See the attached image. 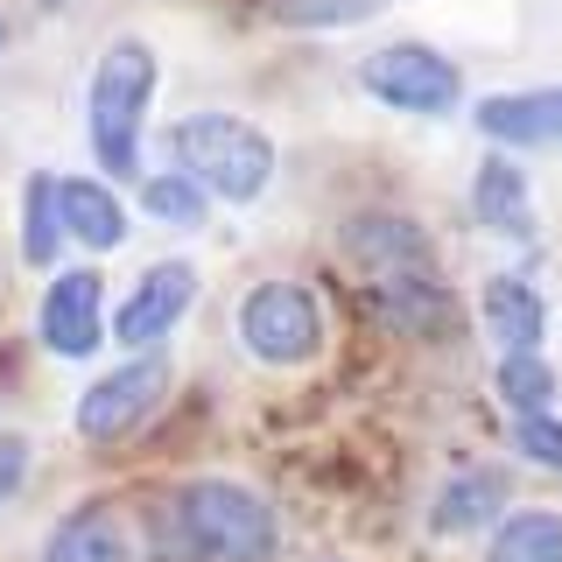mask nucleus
I'll return each instance as SVG.
<instances>
[{"label": "nucleus", "instance_id": "2", "mask_svg": "<svg viewBox=\"0 0 562 562\" xmlns=\"http://www.w3.org/2000/svg\"><path fill=\"white\" fill-rule=\"evenodd\" d=\"M169 520H176V535H183V555H198V562H274V549H281L274 506L239 479L176 485Z\"/></svg>", "mask_w": 562, "mask_h": 562}, {"label": "nucleus", "instance_id": "6", "mask_svg": "<svg viewBox=\"0 0 562 562\" xmlns=\"http://www.w3.org/2000/svg\"><path fill=\"white\" fill-rule=\"evenodd\" d=\"M169 380H176V366H169L162 345H155V351H127L113 373H99L78 394V436H85V443H120V436H134L140 422L169 401Z\"/></svg>", "mask_w": 562, "mask_h": 562}, {"label": "nucleus", "instance_id": "3", "mask_svg": "<svg viewBox=\"0 0 562 562\" xmlns=\"http://www.w3.org/2000/svg\"><path fill=\"white\" fill-rule=\"evenodd\" d=\"M169 155L218 204H254L274 183V140L239 113H183L169 127Z\"/></svg>", "mask_w": 562, "mask_h": 562}, {"label": "nucleus", "instance_id": "10", "mask_svg": "<svg viewBox=\"0 0 562 562\" xmlns=\"http://www.w3.org/2000/svg\"><path fill=\"white\" fill-rule=\"evenodd\" d=\"M471 127L492 148H562V85H535V92H492L471 105Z\"/></svg>", "mask_w": 562, "mask_h": 562}, {"label": "nucleus", "instance_id": "21", "mask_svg": "<svg viewBox=\"0 0 562 562\" xmlns=\"http://www.w3.org/2000/svg\"><path fill=\"white\" fill-rule=\"evenodd\" d=\"M514 450L527 457V464H541V471H562V422L549 408L514 415Z\"/></svg>", "mask_w": 562, "mask_h": 562}, {"label": "nucleus", "instance_id": "9", "mask_svg": "<svg viewBox=\"0 0 562 562\" xmlns=\"http://www.w3.org/2000/svg\"><path fill=\"white\" fill-rule=\"evenodd\" d=\"M345 260L359 268V281H394V274H443L436 268V239L422 233L408 211H359L345 218Z\"/></svg>", "mask_w": 562, "mask_h": 562}, {"label": "nucleus", "instance_id": "4", "mask_svg": "<svg viewBox=\"0 0 562 562\" xmlns=\"http://www.w3.org/2000/svg\"><path fill=\"white\" fill-rule=\"evenodd\" d=\"M239 345L260 366H310L324 351V303H316L310 281H254L239 295Z\"/></svg>", "mask_w": 562, "mask_h": 562}, {"label": "nucleus", "instance_id": "12", "mask_svg": "<svg viewBox=\"0 0 562 562\" xmlns=\"http://www.w3.org/2000/svg\"><path fill=\"white\" fill-rule=\"evenodd\" d=\"M471 218L485 225V233H499V239H535V204H527V176L520 162L506 148H492L479 176H471Z\"/></svg>", "mask_w": 562, "mask_h": 562}, {"label": "nucleus", "instance_id": "20", "mask_svg": "<svg viewBox=\"0 0 562 562\" xmlns=\"http://www.w3.org/2000/svg\"><path fill=\"white\" fill-rule=\"evenodd\" d=\"M492 394H499L514 415H527V408H549V401H555V373H549V359H541V351H499Z\"/></svg>", "mask_w": 562, "mask_h": 562}, {"label": "nucleus", "instance_id": "11", "mask_svg": "<svg viewBox=\"0 0 562 562\" xmlns=\"http://www.w3.org/2000/svg\"><path fill=\"white\" fill-rule=\"evenodd\" d=\"M366 303H373L394 330H408V338H450V330H457V295L443 289V274L366 281Z\"/></svg>", "mask_w": 562, "mask_h": 562}, {"label": "nucleus", "instance_id": "14", "mask_svg": "<svg viewBox=\"0 0 562 562\" xmlns=\"http://www.w3.org/2000/svg\"><path fill=\"white\" fill-rule=\"evenodd\" d=\"M506 514V471H492V464H471V471H457V479L436 492V506H429V535H479V527H499Z\"/></svg>", "mask_w": 562, "mask_h": 562}, {"label": "nucleus", "instance_id": "16", "mask_svg": "<svg viewBox=\"0 0 562 562\" xmlns=\"http://www.w3.org/2000/svg\"><path fill=\"white\" fill-rule=\"evenodd\" d=\"M43 562H134V541L127 527H120L113 506H70V514L49 527L43 541Z\"/></svg>", "mask_w": 562, "mask_h": 562}, {"label": "nucleus", "instance_id": "8", "mask_svg": "<svg viewBox=\"0 0 562 562\" xmlns=\"http://www.w3.org/2000/svg\"><path fill=\"white\" fill-rule=\"evenodd\" d=\"M190 303H198V268H190V260H155V268L140 274L127 295H120L113 345L120 351H155L190 316Z\"/></svg>", "mask_w": 562, "mask_h": 562}, {"label": "nucleus", "instance_id": "5", "mask_svg": "<svg viewBox=\"0 0 562 562\" xmlns=\"http://www.w3.org/2000/svg\"><path fill=\"white\" fill-rule=\"evenodd\" d=\"M359 92L380 99L386 113H415V120H443L464 105V70L429 43H380L359 64Z\"/></svg>", "mask_w": 562, "mask_h": 562}, {"label": "nucleus", "instance_id": "25", "mask_svg": "<svg viewBox=\"0 0 562 562\" xmlns=\"http://www.w3.org/2000/svg\"><path fill=\"white\" fill-rule=\"evenodd\" d=\"M324 562H351V555H324Z\"/></svg>", "mask_w": 562, "mask_h": 562}, {"label": "nucleus", "instance_id": "17", "mask_svg": "<svg viewBox=\"0 0 562 562\" xmlns=\"http://www.w3.org/2000/svg\"><path fill=\"white\" fill-rule=\"evenodd\" d=\"M485 562H562V514L555 506H506L485 535Z\"/></svg>", "mask_w": 562, "mask_h": 562}, {"label": "nucleus", "instance_id": "23", "mask_svg": "<svg viewBox=\"0 0 562 562\" xmlns=\"http://www.w3.org/2000/svg\"><path fill=\"white\" fill-rule=\"evenodd\" d=\"M22 479H29V436H0V506L22 492Z\"/></svg>", "mask_w": 562, "mask_h": 562}, {"label": "nucleus", "instance_id": "19", "mask_svg": "<svg viewBox=\"0 0 562 562\" xmlns=\"http://www.w3.org/2000/svg\"><path fill=\"white\" fill-rule=\"evenodd\" d=\"M140 211H148L155 225H183V233H198V225L211 218V190L190 169H155V176H140Z\"/></svg>", "mask_w": 562, "mask_h": 562}, {"label": "nucleus", "instance_id": "24", "mask_svg": "<svg viewBox=\"0 0 562 562\" xmlns=\"http://www.w3.org/2000/svg\"><path fill=\"white\" fill-rule=\"evenodd\" d=\"M8 43H14V29H8V14H0V57H8Z\"/></svg>", "mask_w": 562, "mask_h": 562}, {"label": "nucleus", "instance_id": "15", "mask_svg": "<svg viewBox=\"0 0 562 562\" xmlns=\"http://www.w3.org/2000/svg\"><path fill=\"white\" fill-rule=\"evenodd\" d=\"M57 204H64V233L85 254H113L127 239V204L99 183V176H57Z\"/></svg>", "mask_w": 562, "mask_h": 562}, {"label": "nucleus", "instance_id": "7", "mask_svg": "<svg viewBox=\"0 0 562 562\" xmlns=\"http://www.w3.org/2000/svg\"><path fill=\"white\" fill-rule=\"evenodd\" d=\"M35 338H43L49 359H92V351L113 338V316H105V281L99 268H70L49 281L43 310H35Z\"/></svg>", "mask_w": 562, "mask_h": 562}, {"label": "nucleus", "instance_id": "22", "mask_svg": "<svg viewBox=\"0 0 562 562\" xmlns=\"http://www.w3.org/2000/svg\"><path fill=\"white\" fill-rule=\"evenodd\" d=\"M386 0H281V22L295 29H345V22H366L380 14Z\"/></svg>", "mask_w": 562, "mask_h": 562}, {"label": "nucleus", "instance_id": "1", "mask_svg": "<svg viewBox=\"0 0 562 562\" xmlns=\"http://www.w3.org/2000/svg\"><path fill=\"white\" fill-rule=\"evenodd\" d=\"M155 85H162V64L140 35H120V43L99 49L92 92H85V134H92V155L113 183L140 176V127H148Z\"/></svg>", "mask_w": 562, "mask_h": 562}, {"label": "nucleus", "instance_id": "18", "mask_svg": "<svg viewBox=\"0 0 562 562\" xmlns=\"http://www.w3.org/2000/svg\"><path fill=\"white\" fill-rule=\"evenodd\" d=\"M64 204H57V176L49 169H35L29 183H22V260L29 268H57V254H64Z\"/></svg>", "mask_w": 562, "mask_h": 562}, {"label": "nucleus", "instance_id": "13", "mask_svg": "<svg viewBox=\"0 0 562 562\" xmlns=\"http://www.w3.org/2000/svg\"><path fill=\"white\" fill-rule=\"evenodd\" d=\"M479 316H485V330H492L499 351H541V338H549V303H541V289L520 281V274H492L485 295H479Z\"/></svg>", "mask_w": 562, "mask_h": 562}]
</instances>
